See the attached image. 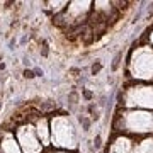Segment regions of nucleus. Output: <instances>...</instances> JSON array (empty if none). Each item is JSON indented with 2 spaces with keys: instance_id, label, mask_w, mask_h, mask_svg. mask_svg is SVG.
<instances>
[{
  "instance_id": "obj_12",
  "label": "nucleus",
  "mask_w": 153,
  "mask_h": 153,
  "mask_svg": "<svg viewBox=\"0 0 153 153\" xmlns=\"http://www.w3.org/2000/svg\"><path fill=\"white\" fill-rule=\"evenodd\" d=\"M24 76H26V78H34V71L33 70H24Z\"/></svg>"
},
{
  "instance_id": "obj_10",
  "label": "nucleus",
  "mask_w": 153,
  "mask_h": 153,
  "mask_svg": "<svg viewBox=\"0 0 153 153\" xmlns=\"http://www.w3.org/2000/svg\"><path fill=\"white\" fill-rule=\"evenodd\" d=\"M44 153H76V152H66V150H55V148H48Z\"/></svg>"
},
{
  "instance_id": "obj_3",
  "label": "nucleus",
  "mask_w": 153,
  "mask_h": 153,
  "mask_svg": "<svg viewBox=\"0 0 153 153\" xmlns=\"http://www.w3.org/2000/svg\"><path fill=\"white\" fill-rule=\"evenodd\" d=\"M126 71L133 83H153V48L150 44H138L131 49Z\"/></svg>"
},
{
  "instance_id": "obj_11",
  "label": "nucleus",
  "mask_w": 153,
  "mask_h": 153,
  "mask_svg": "<svg viewBox=\"0 0 153 153\" xmlns=\"http://www.w3.org/2000/svg\"><path fill=\"white\" fill-rule=\"evenodd\" d=\"M146 44H150L153 48V27L148 31V36H146Z\"/></svg>"
},
{
  "instance_id": "obj_6",
  "label": "nucleus",
  "mask_w": 153,
  "mask_h": 153,
  "mask_svg": "<svg viewBox=\"0 0 153 153\" xmlns=\"http://www.w3.org/2000/svg\"><path fill=\"white\" fill-rule=\"evenodd\" d=\"M31 123H33L34 131L38 134L43 148L44 150L51 148V141H49V138H51V131H49V116L39 112V114H36L33 119H31Z\"/></svg>"
},
{
  "instance_id": "obj_9",
  "label": "nucleus",
  "mask_w": 153,
  "mask_h": 153,
  "mask_svg": "<svg viewBox=\"0 0 153 153\" xmlns=\"http://www.w3.org/2000/svg\"><path fill=\"white\" fill-rule=\"evenodd\" d=\"M43 5H44V10L48 14L56 17L65 12V9L68 7V0H56V2L55 0H49V2H43Z\"/></svg>"
},
{
  "instance_id": "obj_5",
  "label": "nucleus",
  "mask_w": 153,
  "mask_h": 153,
  "mask_svg": "<svg viewBox=\"0 0 153 153\" xmlns=\"http://www.w3.org/2000/svg\"><path fill=\"white\" fill-rule=\"evenodd\" d=\"M12 133H14L22 153H44V148L41 145V141H39L36 131H34V126L31 121L17 123L14 126Z\"/></svg>"
},
{
  "instance_id": "obj_8",
  "label": "nucleus",
  "mask_w": 153,
  "mask_h": 153,
  "mask_svg": "<svg viewBox=\"0 0 153 153\" xmlns=\"http://www.w3.org/2000/svg\"><path fill=\"white\" fill-rule=\"evenodd\" d=\"M0 153H22L12 129H4L0 133Z\"/></svg>"
},
{
  "instance_id": "obj_7",
  "label": "nucleus",
  "mask_w": 153,
  "mask_h": 153,
  "mask_svg": "<svg viewBox=\"0 0 153 153\" xmlns=\"http://www.w3.org/2000/svg\"><path fill=\"white\" fill-rule=\"evenodd\" d=\"M134 143L136 140L126 134H119L116 133L111 138V141L105 146V153H133L134 152Z\"/></svg>"
},
{
  "instance_id": "obj_2",
  "label": "nucleus",
  "mask_w": 153,
  "mask_h": 153,
  "mask_svg": "<svg viewBox=\"0 0 153 153\" xmlns=\"http://www.w3.org/2000/svg\"><path fill=\"white\" fill-rule=\"evenodd\" d=\"M49 131H51V148L76 152L80 148V138L75 123L68 117V114H53L49 116Z\"/></svg>"
},
{
  "instance_id": "obj_4",
  "label": "nucleus",
  "mask_w": 153,
  "mask_h": 153,
  "mask_svg": "<svg viewBox=\"0 0 153 153\" xmlns=\"http://www.w3.org/2000/svg\"><path fill=\"white\" fill-rule=\"evenodd\" d=\"M123 109H140L153 112V83H129L121 94Z\"/></svg>"
},
{
  "instance_id": "obj_13",
  "label": "nucleus",
  "mask_w": 153,
  "mask_h": 153,
  "mask_svg": "<svg viewBox=\"0 0 153 153\" xmlns=\"http://www.w3.org/2000/svg\"><path fill=\"white\" fill-rule=\"evenodd\" d=\"M150 153H153V146H152V152H150Z\"/></svg>"
},
{
  "instance_id": "obj_1",
  "label": "nucleus",
  "mask_w": 153,
  "mask_h": 153,
  "mask_svg": "<svg viewBox=\"0 0 153 153\" xmlns=\"http://www.w3.org/2000/svg\"><path fill=\"white\" fill-rule=\"evenodd\" d=\"M114 131L134 140L153 136V112L140 109H121L114 117Z\"/></svg>"
}]
</instances>
